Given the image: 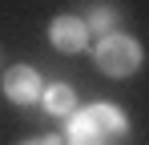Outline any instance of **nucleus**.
<instances>
[{"instance_id": "nucleus-1", "label": "nucleus", "mask_w": 149, "mask_h": 145, "mask_svg": "<svg viewBox=\"0 0 149 145\" xmlns=\"http://www.w3.org/2000/svg\"><path fill=\"white\" fill-rule=\"evenodd\" d=\"M93 56H97L101 72L129 77V72H137V65H141V45L133 36H125V32H109V36H101V45H97Z\"/></svg>"}, {"instance_id": "nucleus-2", "label": "nucleus", "mask_w": 149, "mask_h": 145, "mask_svg": "<svg viewBox=\"0 0 149 145\" xmlns=\"http://www.w3.org/2000/svg\"><path fill=\"white\" fill-rule=\"evenodd\" d=\"M73 117L81 121L85 129H93V133H101V137H109V141H113V137H121L125 125H129L125 113L117 109V105H89L85 113H73Z\"/></svg>"}, {"instance_id": "nucleus-3", "label": "nucleus", "mask_w": 149, "mask_h": 145, "mask_svg": "<svg viewBox=\"0 0 149 145\" xmlns=\"http://www.w3.org/2000/svg\"><path fill=\"white\" fill-rule=\"evenodd\" d=\"M4 97L16 101V105H32V101H40V77L28 69V65L8 69V72H4Z\"/></svg>"}, {"instance_id": "nucleus-4", "label": "nucleus", "mask_w": 149, "mask_h": 145, "mask_svg": "<svg viewBox=\"0 0 149 145\" xmlns=\"http://www.w3.org/2000/svg\"><path fill=\"white\" fill-rule=\"evenodd\" d=\"M49 36H52V48H61V52H81L89 45V28L81 16H56L49 24Z\"/></svg>"}, {"instance_id": "nucleus-5", "label": "nucleus", "mask_w": 149, "mask_h": 145, "mask_svg": "<svg viewBox=\"0 0 149 145\" xmlns=\"http://www.w3.org/2000/svg\"><path fill=\"white\" fill-rule=\"evenodd\" d=\"M40 101H45V109H49L52 117H73L77 113V93L69 85H49V89H40Z\"/></svg>"}, {"instance_id": "nucleus-6", "label": "nucleus", "mask_w": 149, "mask_h": 145, "mask_svg": "<svg viewBox=\"0 0 149 145\" xmlns=\"http://www.w3.org/2000/svg\"><path fill=\"white\" fill-rule=\"evenodd\" d=\"M85 28H89V32H109V28H117V8H113V4H97V8L85 16Z\"/></svg>"}, {"instance_id": "nucleus-7", "label": "nucleus", "mask_w": 149, "mask_h": 145, "mask_svg": "<svg viewBox=\"0 0 149 145\" xmlns=\"http://www.w3.org/2000/svg\"><path fill=\"white\" fill-rule=\"evenodd\" d=\"M69 145H113V141L101 137V133H93V129H85L77 117H69Z\"/></svg>"}, {"instance_id": "nucleus-8", "label": "nucleus", "mask_w": 149, "mask_h": 145, "mask_svg": "<svg viewBox=\"0 0 149 145\" xmlns=\"http://www.w3.org/2000/svg\"><path fill=\"white\" fill-rule=\"evenodd\" d=\"M24 145H61L56 137H36V141H24Z\"/></svg>"}]
</instances>
